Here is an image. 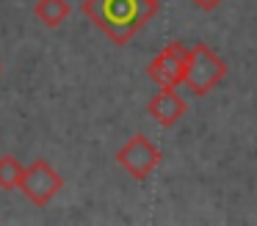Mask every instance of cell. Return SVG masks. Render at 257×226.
<instances>
[{"label":"cell","mask_w":257,"mask_h":226,"mask_svg":"<svg viewBox=\"0 0 257 226\" xmlns=\"http://www.w3.org/2000/svg\"><path fill=\"white\" fill-rule=\"evenodd\" d=\"M23 168L25 165L20 163L14 154H3V157H0V190H17Z\"/></svg>","instance_id":"cell-8"},{"label":"cell","mask_w":257,"mask_h":226,"mask_svg":"<svg viewBox=\"0 0 257 226\" xmlns=\"http://www.w3.org/2000/svg\"><path fill=\"white\" fill-rule=\"evenodd\" d=\"M185 110H188V105L177 94V88H158V94L147 102V113L161 127H174L185 116Z\"/></svg>","instance_id":"cell-6"},{"label":"cell","mask_w":257,"mask_h":226,"mask_svg":"<svg viewBox=\"0 0 257 226\" xmlns=\"http://www.w3.org/2000/svg\"><path fill=\"white\" fill-rule=\"evenodd\" d=\"M155 11L158 6L150 0H83V14L113 44H127L155 17Z\"/></svg>","instance_id":"cell-1"},{"label":"cell","mask_w":257,"mask_h":226,"mask_svg":"<svg viewBox=\"0 0 257 226\" xmlns=\"http://www.w3.org/2000/svg\"><path fill=\"white\" fill-rule=\"evenodd\" d=\"M116 163L122 165L133 179L141 182V179H147V176L158 168V163H161V149H158L147 135H141V132H139V135H133L124 146H119Z\"/></svg>","instance_id":"cell-5"},{"label":"cell","mask_w":257,"mask_h":226,"mask_svg":"<svg viewBox=\"0 0 257 226\" xmlns=\"http://www.w3.org/2000/svg\"><path fill=\"white\" fill-rule=\"evenodd\" d=\"M194 3L199 6L202 11H213V9H216V6H218V3H221V0H194Z\"/></svg>","instance_id":"cell-9"},{"label":"cell","mask_w":257,"mask_h":226,"mask_svg":"<svg viewBox=\"0 0 257 226\" xmlns=\"http://www.w3.org/2000/svg\"><path fill=\"white\" fill-rule=\"evenodd\" d=\"M227 75V64L221 61V55L205 42H196L194 47H188V61H185V75L183 83L191 94L205 97L210 94Z\"/></svg>","instance_id":"cell-2"},{"label":"cell","mask_w":257,"mask_h":226,"mask_svg":"<svg viewBox=\"0 0 257 226\" xmlns=\"http://www.w3.org/2000/svg\"><path fill=\"white\" fill-rule=\"evenodd\" d=\"M34 14L42 25L58 28V25L67 22L69 14H72V6H69L67 0H39V3L34 6Z\"/></svg>","instance_id":"cell-7"},{"label":"cell","mask_w":257,"mask_h":226,"mask_svg":"<svg viewBox=\"0 0 257 226\" xmlns=\"http://www.w3.org/2000/svg\"><path fill=\"white\" fill-rule=\"evenodd\" d=\"M17 190H23V196L28 198L34 207H47L58 193L64 190V176L53 168L47 160H34L31 165L23 168Z\"/></svg>","instance_id":"cell-3"},{"label":"cell","mask_w":257,"mask_h":226,"mask_svg":"<svg viewBox=\"0 0 257 226\" xmlns=\"http://www.w3.org/2000/svg\"><path fill=\"white\" fill-rule=\"evenodd\" d=\"M150 3H155V6H158V3H161V0H150Z\"/></svg>","instance_id":"cell-10"},{"label":"cell","mask_w":257,"mask_h":226,"mask_svg":"<svg viewBox=\"0 0 257 226\" xmlns=\"http://www.w3.org/2000/svg\"><path fill=\"white\" fill-rule=\"evenodd\" d=\"M185 61H188V47L183 42H169L147 66V75L158 88H177L183 86Z\"/></svg>","instance_id":"cell-4"}]
</instances>
